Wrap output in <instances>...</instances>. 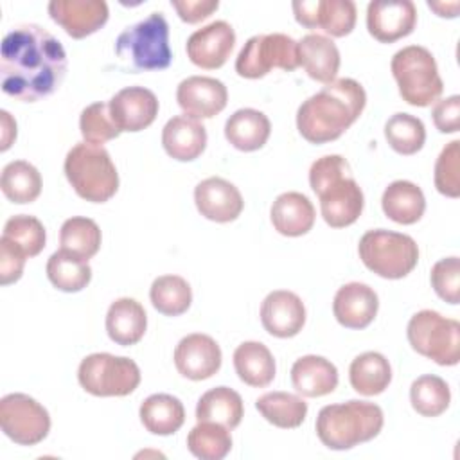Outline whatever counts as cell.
Returning a JSON list of instances; mask_svg holds the SVG:
<instances>
[{
  "mask_svg": "<svg viewBox=\"0 0 460 460\" xmlns=\"http://www.w3.org/2000/svg\"><path fill=\"white\" fill-rule=\"evenodd\" d=\"M410 402L419 415L438 417L449 408L451 390L442 377L435 374H424L411 383Z\"/></svg>",
  "mask_w": 460,
  "mask_h": 460,
  "instance_id": "f35d334b",
  "label": "cell"
},
{
  "mask_svg": "<svg viewBox=\"0 0 460 460\" xmlns=\"http://www.w3.org/2000/svg\"><path fill=\"white\" fill-rule=\"evenodd\" d=\"M361 262L383 279H402L413 271L419 261V246L413 237L385 228L368 230L358 244Z\"/></svg>",
  "mask_w": 460,
  "mask_h": 460,
  "instance_id": "ba28073f",
  "label": "cell"
},
{
  "mask_svg": "<svg viewBox=\"0 0 460 460\" xmlns=\"http://www.w3.org/2000/svg\"><path fill=\"white\" fill-rule=\"evenodd\" d=\"M234 368L239 379L253 388L268 386L277 372L275 358L261 341H243L234 350Z\"/></svg>",
  "mask_w": 460,
  "mask_h": 460,
  "instance_id": "f546056e",
  "label": "cell"
},
{
  "mask_svg": "<svg viewBox=\"0 0 460 460\" xmlns=\"http://www.w3.org/2000/svg\"><path fill=\"white\" fill-rule=\"evenodd\" d=\"M0 428L20 446H36L50 431L49 411L27 394H7L0 399Z\"/></svg>",
  "mask_w": 460,
  "mask_h": 460,
  "instance_id": "7c38bea8",
  "label": "cell"
},
{
  "mask_svg": "<svg viewBox=\"0 0 460 460\" xmlns=\"http://www.w3.org/2000/svg\"><path fill=\"white\" fill-rule=\"evenodd\" d=\"M259 413L273 426L282 429L298 428L307 415V402L289 392H268L255 401Z\"/></svg>",
  "mask_w": 460,
  "mask_h": 460,
  "instance_id": "836d02e7",
  "label": "cell"
},
{
  "mask_svg": "<svg viewBox=\"0 0 460 460\" xmlns=\"http://www.w3.org/2000/svg\"><path fill=\"white\" fill-rule=\"evenodd\" d=\"M50 18L75 40L86 38L108 22V4L104 0H52Z\"/></svg>",
  "mask_w": 460,
  "mask_h": 460,
  "instance_id": "d6986e66",
  "label": "cell"
},
{
  "mask_svg": "<svg viewBox=\"0 0 460 460\" xmlns=\"http://www.w3.org/2000/svg\"><path fill=\"white\" fill-rule=\"evenodd\" d=\"M101 241H102L101 228L90 217L74 216L61 225V230H59L61 250L75 257H81L84 261L92 259L99 252Z\"/></svg>",
  "mask_w": 460,
  "mask_h": 460,
  "instance_id": "8d00e7d4",
  "label": "cell"
},
{
  "mask_svg": "<svg viewBox=\"0 0 460 460\" xmlns=\"http://www.w3.org/2000/svg\"><path fill=\"white\" fill-rule=\"evenodd\" d=\"M433 124L440 133H456L460 128V97L449 95L435 101L431 110Z\"/></svg>",
  "mask_w": 460,
  "mask_h": 460,
  "instance_id": "7dc6e473",
  "label": "cell"
},
{
  "mask_svg": "<svg viewBox=\"0 0 460 460\" xmlns=\"http://www.w3.org/2000/svg\"><path fill=\"white\" fill-rule=\"evenodd\" d=\"M429 9H433L438 16H447V18H455L456 13H458V7L460 4L458 2H449V4H444V2H428Z\"/></svg>",
  "mask_w": 460,
  "mask_h": 460,
  "instance_id": "f907efd6",
  "label": "cell"
},
{
  "mask_svg": "<svg viewBox=\"0 0 460 460\" xmlns=\"http://www.w3.org/2000/svg\"><path fill=\"white\" fill-rule=\"evenodd\" d=\"M0 128H2V144L0 149L7 151L16 138V120L7 110H0Z\"/></svg>",
  "mask_w": 460,
  "mask_h": 460,
  "instance_id": "681fc988",
  "label": "cell"
},
{
  "mask_svg": "<svg viewBox=\"0 0 460 460\" xmlns=\"http://www.w3.org/2000/svg\"><path fill=\"white\" fill-rule=\"evenodd\" d=\"M153 307L165 316L183 314L192 302V289L180 275H160L149 289Z\"/></svg>",
  "mask_w": 460,
  "mask_h": 460,
  "instance_id": "74e56055",
  "label": "cell"
},
{
  "mask_svg": "<svg viewBox=\"0 0 460 460\" xmlns=\"http://www.w3.org/2000/svg\"><path fill=\"white\" fill-rule=\"evenodd\" d=\"M295 18L307 29H322L332 38H343L356 25V4L352 0H296L291 4Z\"/></svg>",
  "mask_w": 460,
  "mask_h": 460,
  "instance_id": "4fadbf2b",
  "label": "cell"
},
{
  "mask_svg": "<svg viewBox=\"0 0 460 460\" xmlns=\"http://www.w3.org/2000/svg\"><path fill=\"white\" fill-rule=\"evenodd\" d=\"M79 129L84 142H90L95 146H102L104 142H110L122 133L111 119L110 102H102V101L88 104L81 111Z\"/></svg>",
  "mask_w": 460,
  "mask_h": 460,
  "instance_id": "7bdbcfd3",
  "label": "cell"
},
{
  "mask_svg": "<svg viewBox=\"0 0 460 460\" xmlns=\"http://www.w3.org/2000/svg\"><path fill=\"white\" fill-rule=\"evenodd\" d=\"M291 383L304 397H322L338 386V368L323 356L307 354L291 367Z\"/></svg>",
  "mask_w": 460,
  "mask_h": 460,
  "instance_id": "4316f807",
  "label": "cell"
},
{
  "mask_svg": "<svg viewBox=\"0 0 460 460\" xmlns=\"http://www.w3.org/2000/svg\"><path fill=\"white\" fill-rule=\"evenodd\" d=\"M435 187L447 198L460 196V140L442 147L435 162Z\"/></svg>",
  "mask_w": 460,
  "mask_h": 460,
  "instance_id": "ee69618b",
  "label": "cell"
},
{
  "mask_svg": "<svg viewBox=\"0 0 460 460\" xmlns=\"http://www.w3.org/2000/svg\"><path fill=\"white\" fill-rule=\"evenodd\" d=\"M156 95L144 86H128L110 99V113L120 131L137 133L151 126L158 115Z\"/></svg>",
  "mask_w": 460,
  "mask_h": 460,
  "instance_id": "ac0fdd59",
  "label": "cell"
},
{
  "mask_svg": "<svg viewBox=\"0 0 460 460\" xmlns=\"http://www.w3.org/2000/svg\"><path fill=\"white\" fill-rule=\"evenodd\" d=\"M244 406L241 395L228 386H216L205 392L196 404L198 422H216L230 431L243 420Z\"/></svg>",
  "mask_w": 460,
  "mask_h": 460,
  "instance_id": "4dcf8cb0",
  "label": "cell"
},
{
  "mask_svg": "<svg viewBox=\"0 0 460 460\" xmlns=\"http://www.w3.org/2000/svg\"><path fill=\"white\" fill-rule=\"evenodd\" d=\"M115 52L131 70H164L172 61L169 47V25L164 13L155 11L135 25L126 27Z\"/></svg>",
  "mask_w": 460,
  "mask_h": 460,
  "instance_id": "8992f818",
  "label": "cell"
},
{
  "mask_svg": "<svg viewBox=\"0 0 460 460\" xmlns=\"http://www.w3.org/2000/svg\"><path fill=\"white\" fill-rule=\"evenodd\" d=\"M271 133L270 119L253 108H241L234 111L225 122L226 140L239 151L250 153L261 149Z\"/></svg>",
  "mask_w": 460,
  "mask_h": 460,
  "instance_id": "83f0119b",
  "label": "cell"
},
{
  "mask_svg": "<svg viewBox=\"0 0 460 460\" xmlns=\"http://www.w3.org/2000/svg\"><path fill=\"white\" fill-rule=\"evenodd\" d=\"M298 41L282 32L252 36L235 59V72L246 79L264 77L271 68H298Z\"/></svg>",
  "mask_w": 460,
  "mask_h": 460,
  "instance_id": "8fae6325",
  "label": "cell"
},
{
  "mask_svg": "<svg viewBox=\"0 0 460 460\" xmlns=\"http://www.w3.org/2000/svg\"><path fill=\"white\" fill-rule=\"evenodd\" d=\"M383 424L385 415L377 404L350 399L347 402L323 406L318 411L314 429L325 447L345 451L376 438Z\"/></svg>",
  "mask_w": 460,
  "mask_h": 460,
  "instance_id": "277c9868",
  "label": "cell"
},
{
  "mask_svg": "<svg viewBox=\"0 0 460 460\" xmlns=\"http://www.w3.org/2000/svg\"><path fill=\"white\" fill-rule=\"evenodd\" d=\"M379 309L377 293L363 282L343 284L332 300V313L340 325L347 329L368 327Z\"/></svg>",
  "mask_w": 460,
  "mask_h": 460,
  "instance_id": "7402d4cb",
  "label": "cell"
},
{
  "mask_svg": "<svg viewBox=\"0 0 460 460\" xmlns=\"http://www.w3.org/2000/svg\"><path fill=\"white\" fill-rule=\"evenodd\" d=\"M142 426L153 435H172L185 422L181 401L171 394H153L144 399L138 410Z\"/></svg>",
  "mask_w": 460,
  "mask_h": 460,
  "instance_id": "1f68e13d",
  "label": "cell"
},
{
  "mask_svg": "<svg viewBox=\"0 0 460 460\" xmlns=\"http://www.w3.org/2000/svg\"><path fill=\"white\" fill-rule=\"evenodd\" d=\"M178 16L187 23H198L208 18L217 7V0H171Z\"/></svg>",
  "mask_w": 460,
  "mask_h": 460,
  "instance_id": "c3c4849f",
  "label": "cell"
},
{
  "mask_svg": "<svg viewBox=\"0 0 460 460\" xmlns=\"http://www.w3.org/2000/svg\"><path fill=\"white\" fill-rule=\"evenodd\" d=\"M235 43L234 27L225 20H216L198 31L187 40L189 59L205 70L219 68L226 63Z\"/></svg>",
  "mask_w": 460,
  "mask_h": 460,
  "instance_id": "2e32d148",
  "label": "cell"
},
{
  "mask_svg": "<svg viewBox=\"0 0 460 460\" xmlns=\"http://www.w3.org/2000/svg\"><path fill=\"white\" fill-rule=\"evenodd\" d=\"M273 228L286 237H300L314 225V207L302 192H282L275 198L270 210Z\"/></svg>",
  "mask_w": 460,
  "mask_h": 460,
  "instance_id": "d4e9b609",
  "label": "cell"
},
{
  "mask_svg": "<svg viewBox=\"0 0 460 460\" xmlns=\"http://www.w3.org/2000/svg\"><path fill=\"white\" fill-rule=\"evenodd\" d=\"M66 74V52L45 27L22 23L2 40L0 77L4 93L36 102L54 93Z\"/></svg>",
  "mask_w": 460,
  "mask_h": 460,
  "instance_id": "6da1fadb",
  "label": "cell"
},
{
  "mask_svg": "<svg viewBox=\"0 0 460 460\" xmlns=\"http://www.w3.org/2000/svg\"><path fill=\"white\" fill-rule=\"evenodd\" d=\"M399 95L411 106H429L442 95L444 83L433 54L422 45H408L397 50L390 63Z\"/></svg>",
  "mask_w": 460,
  "mask_h": 460,
  "instance_id": "52a82bcc",
  "label": "cell"
},
{
  "mask_svg": "<svg viewBox=\"0 0 460 460\" xmlns=\"http://www.w3.org/2000/svg\"><path fill=\"white\" fill-rule=\"evenodd\" d=\"M411 349L442 367L460 361V323L437 311L422 309L415 313L406 327Z\"/></svg>",
  "mask_w": 460,
  "mask_h": 460,
  "instance_id": "9c48e42d",
  "label": "cell"
},
{
  "mask_svg": "<svg viewBox=\"0 0 460 460\" xmlns=\"http://www.w3.org/2000/svg\"><path fill=\"white\" fill-rule=\"evenodd\" d=\"M221 349L217 341L201 332L183 336L174 349L176 370L192 381L212 377L221 368Z\"/></svg>",
  "mask_w": 460,
  "mask_h": 460,
  "instance_id": "9a60e30c",
  "label": "cell"
},
{
  "mask_svg": "<svg viewBox=\"0 0 460 460\" xmlns=\"http://www.w3.org/2000/svg\"><path fill=\"white\" fill-rule=\"evenodd\" d=\"M0 187L9 201L18 205L32 203L41 192V174L29 162L13 160L2 169Z\"/></svg>",
  "mask_w": 460,
  "mask_h": 460,
  "instance_id": "d590c367",
  "label": "cell"
},
{
  "mask_svg": "<svg viewBox=\"0 0 460 460\" xmlns=\"http://www.w3.org/2000/svg\"><path fill=\"white\" fill-rule=\"evenodd\" d=\"M162 146L171 158L192 162L207 147V129L194 117L174 115L162 129Z\"/></svg>",
  "mask_w": 460,
  "mask_h": 460,
  "instance_id": "603a6c76",
  "label": "cell"
},
{
  "mask_svg": "<svg viewBox=\"0 0 460 460\" xmlns=\"http://www.w3.org/2000/svg\"><path fill=\"white\" fill-rule=\"evenodd\" d=\"M309 185L320 199L323 221L332 228H345L358 221L365 196L341 155H325L311 164Z\"/></svg>",
  "mask_w": 460,
  "mask_h": 460,
  "instance_id": "3957f363",
  "label": "cell"
},
{
  "mask_svg": "<svg viewBox=\"0 0 460 460\" xmlns=\"http://www.w3.org/2000/svg\"><path fill=\"white\" fill-rule=\"evenodd\" d=\"M298 65L318 83L329 84L340 70V50L336 43L318 32L305 34L298 41Z\"/></svg>",
  "mask_w": 460,
  "mask_h": 460,
  "instance_id": "cb8c5ba5",
  "label": "cell"
},
{
  "mask_svg": "<svg viewBox=\"0 0 460 460\" xmlns=\"http://www.w3.org/2000/svg\"><path fill=\"white\" fill-rule=\"evenodd\" d=\"M187 449L201 460H223L232 449L230 429L216 422H198L187 435Z\"/></svg>",
  "mask_w": 460,
  "mask_h": 460,
  "instance_id": "ab89813d",
  "label": "cell"
},
{
  "mask_svg": "<svg viewBox=\"0 0 460 460\" xmlns=\"http://www.w3.org/2000/svg\"><path fill=\"white\" fill-rule=\"evenodd\" d=\"M27 255L13 241L2 235L0 239V284L7 286L22 279Z\"/></svg>",
  "mask_w": 460,
  "mask_h": 460,
  "instance_id": "bcb514c9",
  "label": "cell"
},
{
  "mask_svg": "<svg viewBox=\"0 0 460 460\" xmlns=\"http://www.w3.org/2000/svg\"><path fill=\"white\" fill-rule=\"evenodd\" d=\"M178 106L194 119H212L225 110L228 92L223 81L208 75H190L176 88Z\"/></svg>",
  "mask_w": 460,
  "mask_h": 460,
  "instance_id": "e0dca14e",
  "label": "cell"
},
{
  "mask_svg": "<svg viewBox=\"0 0 460 460\" xmlns=\"http://www.w3.org/2000/svg\"><path fill=\"white\" fill-rule=\"evenodd\" d=\"M194 203L203 217L216 223L235 221L244 207L239 189L219 176L205 178L196 185Z\"/></svg>",
  "mask_w": 460,
  "mask_h": 460,
  "instance_id": "ffe728a7",
  "label": "cell"
},
{
  "mask_svg": "<svg viewBox=\"0 0 460 460\" xmlns=\"http://www.w3.org/2000/svg\"><path fill=\"white\" fill-rule=\"evenodd\" d=\"M261 322L271 336L293 338L305 323V305L296 293L275 289L262 300Z\"/></svg>",
  "mask_w": 460,
  "mask_h": 460,
  "instance_id": "44dd1931",
  "label": "cell"
},
{
  "mask_svg": "<svg viewBox=\"0 0 460 460\" xmlns=\"http://www.w3.org/2000/svg\"><path fill=\"white\" fill-rule=\"evenodd\" d=\"M352 388L367 397L383 394L392 381V367L381 352H363L356 356L349 367Z\"/></svg>",
  "mask_w": 460,
  "mask_h": 460,
  "instance_id": "d6a6232c",
  "label": "cell"
},
{
  "mask_svg": "<svg viewBox=\"0 0 460 460\" xmlns=\"http://www.w3.org/2000/svg\"><path fill=\"white\" fill-rule=\"evenodd\" d=\"M385 138L399 155H415L426 142L424 122L410 113H394L385 124Z\"/></svg>",
  "mask_w": 460,
  "mask_h": 460,
  "instance_id": "60d3db41",
  "label": "cell"
},
{
  "mask_svg": "<svg viewBox=\"0 0 460 460\" xmlns=\"http://www.w3.org/2000/svg\"><path fill=\"white\" fill-rule=\"evenodd\" d=\"M417 7L411 0H372L367 5V29L381 43H394L411 34Z\"/></svg>",
  "mask_w": 460,
  "mask_h": 460,
  "instance_id": "5bb4252c",
  "label": "cell"
},
{
  "mask_svg": "<svg viewBox=\"0 0 460 460\" xmlns=\"http://www.w3.org/2000/svg\"><path fill=\"white\" fill-rule=\"evenodd\" d=\"M381 207L385 216L394 223L413 225L426 210V198L422 189L413 181L395 180L385 189Z\"/></svg>",
  "mask_w": 460,
  "mask_h": 460,
  "instance_id": "f1b7e54d",
  "label": "cell"
},
{
  "mask_svg": "<svg viewBox=\"0 0 460 460\" xmlns=\"http://www.w3.org/2000/svg\"><path fill=\"white\" fill-rule=\"evenodd\" d=\"M365 104V88L356 79H334L298 106V133L311 144L332 142L358 120Z\"/></svg>",
  "mask_w": 460,
  "mask_h": 460,
  "instance_id": "7a4b0ae2",
  "label": "cell"
},
{
  "mask_svg": "<svg viewBox=\"0 0 460 460\" xmlns=\"http://www.w3.org/2000/svg\"><path fill=\"white\" fill-rule=\"evenodd\" d=\"M77 381L95 397H124L140 385V368L126 356L93 352L79 363Z\"/></svg>",
  "mask_w": 460,
  "mask_h": 460,
  "instance_id": "30bf717a",
  "label": "cell"
},
{
  "mask_svg": "<svg viewBox=\"0 0 460 460\" xmlns=\"http://www.w3.org/2000/svg\"><path fill=\"white\" fill-rule=\"evenodd\" d=\"M147 329V314L140 302L129 296L117 298L106 313V332L120 347L138 343Z\"/></svg>",
  "mask_w": 460,
  "mask_h": 460,
  "instance_id": "484cf974",
  "label": "cell"
},
{
  "mask_svg": "<svg viewBox=\"0 0 460 460\" xmlns=\"http://www.w3.org/2000/svg\"><path fill=\"white\" fill-rule=\"evenodd\" d=\"M65 176L75 194L92 203H104L119 189V172L102 146L77 142L65 156Z\"/></svg>",
  "mask_w": 460,
  "mask_h": 460,
  "instance_id": "5b68a950",
  "label": "cell"
},
{
  "mask_svg": "<svg viewBox=\"0 0 460 460\" xmlns=\"http://www.w3.org/2000/svg\"><path fill=\"white\" fill-rule=\"evenodd\" d=\"M435 293L447 304L460 302V259L456 255L437 261L429 273Z\"/></svg>",
  "mask_w": 460,
  "mask_h": 460,
  "instance_id": "f6af8a7d",
  "label": "cell"
},
{
  "mask_svg": "<svg viewBox=\"0 0 460 460\" xmlns=\"http://www.w3.org/2000/svg\"><path fill=\"white\" fill-rule=\"evenodd\" d=\"M47 277L56 289L65 293H77L90 284L92 268L88 261L65 250H58L47 261Z\"/></svg>",
  "mask_w": 460,
  "mask_h": 460,
  "instance_id": "e575fe53",
  "label": "cell"
},
{
  "mask_svg": "<svg viewBox=\"0 0 460 460\" xmlns=\"http://www.w3.org/2000/svg\"><path fill=\"white\" fill-rule=\"evenodd\" d=\"M4 237L20 246L27 257H36L47 243L43 223L29 214H16L4 225Z\"/></svg>",
  "mask_w": 460,
  "mask_h": 460,
  "instance_id": "b9f144b4",
  "label": "cell"
}]
</instances>
